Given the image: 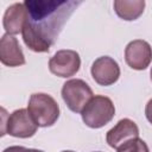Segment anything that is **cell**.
Segmentation results:
<instances>
[{
	"label": "cell",
	"instance_id": "6da1fadb",
	"mask_svg": "<svg viewBox=\"0 0 152 152\" xmlns=\"http://www.w3.org/2000/svg\"><path fill=\"white\" fill-rule=\"evenodd\" d=\"M24 4L27 19L21 32L23 40L34 52H48L81 1L26 0Z\"/></svg>",
	"mask_w": 152,
	"mask_h": 152
},
{
	"label": "cell",
	"instance_id": "7a4b0ae2",
	"mask_svg": "<svg viewBox=\"0 0 152 152\" xmlns=\"http://www.w3.org/2000/svg\"><path fill=\"white\" fill-rule=\"evenodd\" d=\"M27 110L38 127H50L59 118V106L56 100L45 93H34L30 96Z\"/></svg>",
	"mask_w": 152,
	"mask_h": 152
},
{
	"label": "cell",
	"instance_id": "3957f363",
	"mask_svg": "<svg viewBox=\"0 0 152 152\" xmlns=\"http://www.w3.org/2000/svg\"><path fill=\"white\" fill-rule=\"evenodd\" d=\"M115 114L112 100L103 95H95L83 108L81 115L83 122L90 128H101L107 125Z\"/></svg>",
	"mask_w": 152,
	"mask_h": 152
},
{
	"label": "cell",
	"instance_id": "277c9868",
	"mask_svg": "<svg viewBox=\"0 0 152 152\" xmlns=\"http://www.w3.org/2000/svg\"><path fill=\"white\" fill-rule=\"evenodd\" d=\"M94 94L87 82L80 78L66 81L62 87V97L68 108L74 113H82Z\"/></svg>",
	"mask_w": 152,
	"mask_h": 152
},
{
	"label": "cell",
	"instance_id": "5b68a950",
	"mask_svg": "<svg viewBox=\"0 0 152 152\" xmlns=\"http://www.w3.org/2000/svg\"><path fill=\"white\" fill-rule=\"evenodd\" d=\"M38 125L25 108L14 110L8 115L7 121L2 122L1 135L10 134L15 138H30L37 132Z\"/></svg>",
	"mask_w": 152,
	"mask_h": 152
},
{
	"label": "cell",
	"instance_id": "8992f818",
	"mask_svg": "<svg viewBox=\"0 0 152 152\" xmlns=\"http://www.w3.org/2000/svg\"><path fill=\"white\" fill-rule=\"evenodd\" d=\"M81 66L80 55L74 50H59L49 61L50 71L59 77H71Z\"/></svg>",
	"mask_w": 152,
	"mask_h": 152
},
{
	"label": "cell",
	"instance_id": "52a82bcc",
	"mask_svg": "<svg viewBox=\"0 0 152 152\" xmlns=\"http://www.w3.org/2000/svg\"><path fill=\"white\" fill-rule=\"evenodd\" d=\"M125 61L134 70H145L152 62L151 45L142 39L129 42L125 49Z\"/></svg>",
	"mask_w": 152,
	"mask_h": 152
},
{
	"label": "cell",
	"instance_id": "ba28073f",
	"mask_svg": "<svg viewBox=\"0 0 152 152\" xmlns=\"http://www.w3.org/2000/svg\"><path fill=\"white\" fill-rule=\"evenodd\" d=\"M94 81L103 87L114 84L120 77V66L115 59L109 56H101L94 61L91 69Z\"/></svg>",
	"mask_w": 152,
	"mask_h": 152
},
{
	"label": "cell",
	"instance_id": "9c48e42d",
	"mask_svg": "<svg viewBox=\"0 0 152 152\" xmlns=\"http://www.w3.org/2000/svg\"><path fill=\"white\" fill-rule=\"evenodd\" d=\"M139 137V128L134 121L131 119H121L113 128H110L106 134V141L112 148H118L120 145L126 142L132 138Z\"/></svg>",
	"mask_w": 152,
	"mask_h": 152
},
{
	"label": "cell",
	"instance_id": "30bf717a",
	"mask_svg": "<svg viewBox=\"0 0 152 152\" xmlns=\"http://www.w3.org/2000/svg\"><path fill=\"white\" fill-rule=\"evenodd\" d=\"M0 61L6 66H19L25 64L24 52L18 39L5 33L0 39Z\"/></svg>",
	"mask_w": 152,
	"mask_h": 152
},
{
	"label": "cell",
	"instance_id": "8fae6325",
	"mask_svg": "<svg viewBox=\"0 0 152 152\" xmlns=\"http://www.w3.org/2000/svg\"><path fill=\"white\" fill-rule=\"evenodd\" d=\"M27 19V10L24 2H15L6 8L2 25L7 34L14 36L23 32L24 25Z\"/></svg>",
	"mask_w": 152,
	"mask_h": 152
},
{
	"label": "cell",
	"instance_id": "7c38bea8",
	"mask_svg": "<svg viewBox=\"0 0 152 152\" xmlns=\"http://www.w3.org/2000/svg\"><path fill=\"white\" fill-rule=\"evenodd\" d=\"M145 8L144 0H115L114 11L119 18L131 21L138 19Z\"/></svg>",
	"mask_w": 152,
	"mask_h": 152
},
{
	"label": "cell",
	"instance_id": "4fadbf2b",
	"mask_svg": "<svg viewBox=\"0 0 152 152\" xmlns=\"http://www.w3.org/2000/svg\"><path fill=\"white\" fill-rule=\"evenodd\" d=\"M116 152H150V150L147 144L138 137V138H132L126 142H124L122 145H120L116 148Z\"/></svg>",
	"mask_w": 152,
	"mask_h": 152
},
{
	"label": "cell",
	"instance_id": "5bb4252c",
	"mask_svg": "<svg viewBox=\"0 0 152 152\" xmlns=\"http://www.w3.org/2000/svg\"><path fill=\"white\" fill-rule=\"evenodd\" d=\"M145 115H146V119L148 120V122L152 124V99L148 100V102L146 103V107H145Z\"/></svg>",
	"mask_w": 152,
	"mask_h": 152
},
{
	"label": "cell",
	"instance_id": "9a60e30c",
	"mask_svg": "<svg viewBox=\"0 0 152 152\" xmlns=\"http://www.w3.org/2000/svg\"><path fill=\"white\" fill-rule=\"evenodd\" d=\"M24 146H10L4 150V152H23Z\"/></svg>",
	"mask_w": 152,
	"mask_h": 152
},
{
	"label": "cell",
	"instance_id": "2e32d148",
	"mask_svg": "<svg viewBox=\"0 0 152 152\" xmlns=\"http://www.w3.org/2000/svg\"><path fill=\"white\" fill-rule=\"evenodd\" d=\"M23 152H44V151L37 150V148H26V147H24V151Z\"/></svg>",
	"mask_w": 152,
	"mask_h": 152
},
{
	"label": "cell",
	"instance_id": "e0dca14e",
	"mask_svg": "<svg viewBox=\"0 0 152 152\" xmlns=\"http://www.w3.org/2000/svg\"><path fill=\"white\" fill-rule=\"evenodd\" d=\"M62 152H75V151H70V150H65V151H62Z\"/></svg>",
	"mask_w": 152,
	"mask_h": 152
},
{
	"label": "cell",
	"instance_id": "ac0fdd59",
	"mask_svg": "<svg viewBox=\"0 0 152 152\" xmlns=\"http://www.w3.org/2000/svg\"><path fill=\"white\" fill-rule=\"evenodd\" d=\"M150 75H151V81H152V68H151V71H150Z\"/></svg>",
	"mask_w": 152,
	"mask_h": 152
}]
</instances>
